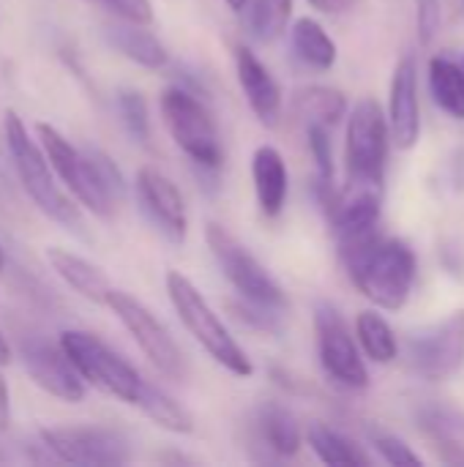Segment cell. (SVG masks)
I'll list each match as a JSON object with an SVG mask.
<instances>
[{
	"mask_svg": "<svg viewBox=\"0 0 464 467\" xmlns=\"http://www.w3.org/2000/svg\"><path fill=\"white\" fill-rule=\"evenodd\" d=\"M388 126L391 142L399 150H410L421 137V107H418V68L410 55H405L391 77L388 88Z\"/></svg>",
	"mask_w": 464,
	"mask_h": 467,
	"instance_id": "15",
	"label": "cell"
},
{
	"mask_svg": "<svg viewBox=\"0 0 464 467\" xmlns=\"http://www.w3.org/2000/svg\"><path fill=\"white\" fill-rule=\"evenodd\" d=\"M137 408H139L156 427H161V430H167V432H175V435H189V432H194V419H191V413H189L180 402H175L167 391H161L159 386H153V383H148V380H145V389H142V397H139Z\"/></svg>",
	"mask_w": 464,
	"mask_h": 467,
	"instance_id": "25",
	"label": "cell"
},
{
	"mask_svg": "<svg viewBox=\"0 0 464 467\" xmlns=\"http://www.w3.org/2000/svg\"><path fill=\"white\" fill-rule=\"evenodd\" d=\"M205 241H208V249H211L216 265L222 268V274L227 276V282L238 290V296L243 301H252V304H260V306L276 309V312H282L287 306V298H284L279 282L227 227L208 222Z\"/></svg>",
	"mask_w": 464,
	"mask_h": 467,
	"instance_id": "7",
	"label": "cell"
},
{
	"mask_svg": "<svg viewBox=\"0 0 464 467\" xmlns=\"http://www.w3.org/2000/svg\"><path fill=\"white\" fill-rule=\"evenodd\" d=\"M407 361L410 369L429 383L454 378L464 364V309L416 331L407 339Z\"/></svg>",
	"mask_w": 464,
	"mask_h": 467,
	"instance_id": "11",
	"label": "cell"
},
{
	"mask_svg": "<svg viewBox=\"0 0 464 467\" xmlns=\"http://www.w3.org/2000/svg\"><path fill=\"white\" fill-rule=\"evenodd\" d=\"M148 25H134V22H120V25H107L104 36L109 41L112 49H118L123 57L134 60L142 68L159 71L170 63V52L167 47L150 33L145 30Z\"/></svg>",
	"mask_w": 464,
	"mask_h": 467,
	"instance_id": "20",
	"label": "cell"
},
{
	"mask_svg": "<svg viewBox=\"0 0 464 467\" xmlns=\"http://www.w3.org/2000/svg\"><path fill=\"white\" fill-rule=\"evenodd\" d=\"M120 19L134 25H150L153 22V5L150 0H104Z\"/></svg>",
	"mask_w": 464,
	"mask_h": 467,
	"instance_id": "33",
	"label": "cell"
},
{
	"mask_svg": "<svg viewBox=\"0 0 464 467\" xmlns=\"http://www.w3.org/2000/svg\"><path fill=\"white\" fill-rule=\"evenodd\" d=\"M252 181L263 216L276 219L287 202V164L273 145H260L252 156Z\"/></svg>",
	"mask_w": 464,
	"mask_h": 467,
	"instance_id": "17",
	"label": "cell"
},
{
	"mask_svg": "<svg viewBox=\"0 0 464 467\" xmlns=\"http://www.w3.org/2000/svg\"><path fill=\"white\" fill-rule=\"evenodd\" d=\"M356 339L366 358H372L375 364H391L399 353L394 328L377 312H361L356 317Z\"/></svg>",
	"mask_w": 464,
	"mask_h": 467,
	"instance_id": "27",
	"label": "cell"
},
{
	"mask_svg": "<svg viewBox=\"0 0 464 467\" xmlns=\"http://www.w3.org/2000/svg\"><path fill=\"white\" fill-rule=\"evenodd\" d=\"M46 260H49L52 271H55L74 293H79L82 298H88V301H93V304H104V306H107L109 293H112L115 287L109 285L107 274H104L98 265H93L90 260H85V257H79V254H74V252H68V249H57V246L46 249Z\"/></svg>",
	"mask_w": 464,
	"mask_h": 467,
	"instance_id": "18",
	"label": "cell"
},
{
	"mask_svg": "<svg viewBox=\"0 0 464 467\" xmlns=\"http://www.w3.org/2000/svg\"><path fill=\"white\" fill-rule=\"evenodd\" d=\"M429 88L435 104L451 118L464 120V68L449 57L429 60Z\"/></svg>",
	"mask_w": 464,
	"mask_h": 467,
	"instance_id": "24",
	"label": "cell"
},
{
	"mask_svg": "<svg viewBox=\"0 0 464 467\" xmlns=\"http://www.w3.org/2000/svg\"><path fill=\"white\" fill-rule=\"evenodd\" d=\"M314 11L320 14H331V16H339V14H347L358 5V0H306Z\"/></svg>",
	"mask_w": 464,
	"mask_h": 467,
	"instance_id": "34",
	"label": "cell"
},
{
	"mask_svg": "<svg viewBox=\"0 0 464 467\" xmlns=\"http://www.w3.org/2000/svg\"><path fill=\"white\" fill-rule=\"evenodd\" d=\"M5 145H8V156L14 161V170L19 175V183L25 189V194L30 197V202L52 222L68 227V230H79L82 227V216L77 211V205L60 192L57 181H55V170L44 153L41 145H36V140L27 134L22 118L8 109L5 112Z\"/></svg>",
	"mask_w": 464,
	"mask_h": 467,
	"instance_id": "4",
	"label": "cell"
},
{
	"mask_svg": "<svg viewBox=\"0 0 464 467\" xmlns=\"http://www.w3.org/2000/svg\"><path fill=\"white\" fill-rule=\"evenodd\" d=\"M232 11H243L246 5H249V0H224Z\"/></svg>",
	"mask_w": 464,
	"mask_h": 467,
	"instance_id": "37",
	"label": "cell"
},
{
	"mask_svg": "<svg viewBox=\"0 0 464 467\" xmlns=\"http://www.w3.org/2000/svg\"><path fill=\"white\" fill-rule=\"evenodd\" d=\"M107 306L115 312V317L123 323V328L131 334V339L137 342V348L145 353V358L153 364V369L159 375H164L167 380H186V358L180 353V348L175 345L172 334L164 328V323L145 306L139 304L134 296L123 293V290H112Z\"/></svg>",
	"mask_w": 464,
	"mask_h": 467,
	"instance_id": "9",
	"label": "cell"
},
{
	"mask_svg": "<svg viewBox=\"0 0 464 467\" xmlns=\"http://www.w3.org/2000/svg\"><path fill=\"white\" fill-rule=\"evenodd\" d=\"M8 424H11V402H8L5 378L0 375V432H8Z\"/></svg>",
	"mask_w": 464,
	"mask_h": 467,
	"instance_id": "35",
	"label": "cell"
},
{
	"mask_svg": "<svg viewBox=\"0 0 464 467\" xmlns=\"http://www.w3.org/2000/svg\"><path fill=\"white\" fill-rule=\"evenodd\" d=\"M306 137H309V150H312L314 164H317V178L334 181V148H331L328 126L309 123L306 126Z\"/></svg>",
	"mask_w": 464,
	"mask_h": 467,
	"instance_id": "30",
	"label": "cell"
},
{
	"mask_svg": "<svg viewBox=\"0 0 464 467\" xmlns=\"http://www.w3.org/2000/svg\"><path fill=\"white\" fill-rule=\"evenodd\" d=\"M290 41H293L295 55H298L306 66H312V68H317V71H328V68L336 66L339 47H336V41L325 33V27H323L317 19H312V16L295 19V25H293V30H290Z\"/></svg>",
	"mask_w": 464,
	"mask_h": 467,
	"instance_id": "22",
	"label": "cell"
},
{
	"mask_svg": "<svg viewBox=\"0 0 464 467\" xmlns=\"http://www.w3.org/2000/svg\"><path fill=\"white\" fill-rule=\"evenodd\" d=\"M5 364H11V348L3 339V334H0V367H5Z\"/></svg>",
	"mask_w": 464,
	"mask_h": 467,
	"instance_id": "36",
	"label": "cell"
},
{
	"mask_svg": "<svg viewBox=\"0 0 464 467\" xmlns=\"http://www.w3.org/2000/svg\"><path fill=\"white\" fill-rule=\"evenodd\" d=\"M38 142L55 170V175L66 183V189L98 219H109L123 197V175L115 161L104 153H82L77 150L55 126H36Z\"/></svg>",
	"mask_w": 464,
	"mask_h": 467,
	"instance_id": "1",
	"label": "cell"
},
{
	"mask_svg": "<svg viewBox=\"0 0 464 467\" xmlns=\"http://www.w3.org/2000/svg\"><path fill=\"white\" fill-rule=\"evenodd\" d=\"M293 107L301 118H306V123H323V126H334L345 118L347 112V99L342 90L328 88V85H309L304 90L295 93Z\"/></svg>",
	"mask_w": 464,
	"mask_h": 467,
	"instance_id": "26",
	"label": "cell"
},
{
	"mask_svg": "<svg viewBox=\"0 0 464 467\" xmlns=\"http://www.w3.org/2000/svg\"><path fill=\"white\" fill-rule=\"evenodd\" d=\"M314 334H317V356L325 369V375L350 391H364L369 386V372L361 358L358 342L339 315L336 306L328 301H320L314 306Z\"/></svg>",
	"mask_w": 464,
	"mask_h": 467,
	"instance_id": "10",
	"label": "cell"
},
{
	"mask_svg": "<svg viewBox=\"0 0 464 467\" xmlns=\"http://www.w3.org/2000/svg\"><path fill=\"white\" fill-rule=\"evenodd\" d=\"M57 342L71 358V364L77 367V372L85 378V383L137 408L145 380L107 342H101L96 334H88V331H63Z\"/></svg>",
	"mask_w": 464,
	"mask_h": 467,
	"instance_id": "5",
	"label": "cell"
},
{
	"mask_svg": "<svg viewBox=\"0 0 464 467\" xmlns=\"http://www.w3.org/2000/svg\"><path fill=\"white\" fill-rule=\"evenodd\" d=\"M388 142H391L388 115L375 99H361L347 120V142H345L347 181L383 189Z\"/></svg>",
	"mask_w": 464,
	"mask_h": 467,
	"instance_id": "8",
	"label": "cell"
},
{
	"mask_svg": "<svg viewBox=\"0 0 464 467\" xmlns=\"http://www.w3.org/2000/svg\"><path fill=\"white\" fill-rule=\"evenodd\" d=\"M375 449L377 454L394 467H418L424 460L397 435H375Z\"/></svg>",
	"mask_w": 464,
	"mask_h": 467,
	"instance_id": "31",
	"label": "cell"
},
{
	"mask_svg": "<svg viewBox=\"0 0 464 467\" xmlns=\"http://www.w3.org/2000/svg\"><path fill=\"white\" fill-rule=\"evenodd\" d=\"M137 197L145 208V213L159 224V230L175 241L183 244L189 233V213L180 189L156 167H142L137 172Z\"/></svg>",
	"mask_w": 464,
	"mask_h": 467,
	"instance_id": "14",
	"label": "cell"
},
{
	"mask_svg": "<svg viewBox=\"0 0 464 467\" xmlns=\"http://www.w3.org/2000/svg\"><path fill=\"white\" fill-rule=\"evenodd\" d=\"M254 427H257L260 443L271 454L287 460V457H295L301 451V443H304L301 424L293 416V410H287L284 405H279V402L260 405V410L254 416Z\"/></svg>",
	"mask_w": 464,
	"mask_h": 467,
	"instance_id": "21",
	"label": "cell"
},
{
	"mask_svg": "<svg viewBox=\"0 0 464 467\" xmlns=\"http://www.w3.org/2000/svg\"><path fill=\"white\" fill-rule=\"evenodd\" d=\"M41 443L68 465H123L131 460V443L109 427H46Z\"/></svg>",
	"mask_w": 464,
	"mask_h": 467,
	"instance_id": "12",
	"label": "cell"
},
{
	"mask_svg": "<svg viewBox=\"0 0 464 467\" xmlns=\"http://www.w3.org/2000/svg\"><path fill=\"white\" fill-rule=\"evenodd\" d=\"M235 74L238 85L257 115V120L268 129L279 126L282 118V90L268 66L249 49V47H235Z\"/></svg>",
	"mask_w": 464,
	"mask_h": 467,
	"instance_id": "16",
	"label": "cell"
},
{
	"mask_svg": "<svg viewBox=\"0 0 464 467\" xmlns=\"http://www.w3.org/2000/svg\"><path fill=\"white\" fill-rule=\"evenodd\" d=\"M161 118L172 142L200 167L219 170L224 161L222 137L208 107L186 88L172 85L161 93Z\"/></svg>",
	"mask_w": 464,
	"mask_h": 467,
	"instance_id": "6",
	"label": "cell"
},
{
	"mask_svg": "<svg viewBox=\"0 0 464 467\" xmlns=\"http://www.w3.org/2000/svg\"><path fill=\"white\" fill-rule=\"evenodd\" d=\"M118 107H120V115H123V123H126L129 134L137 142H148L150 140V118H148L145 96L139 90H123L118 96Z\"/></svg>",
	"mask_w": 464,
	"mask_h": 467,
	"instance_id": "29",
	"label": "cell"
},
{
	"mask_svg": "<svg viewBox=\"0 0 464 467\" xmlns=\"http://www.w3.org/2000/svg\"><path fill=\"white\" fill-rule=\"evenodd\" d=\"M19 358L25 372L30 375V380L44 389L49 397L60 400V402H82L85 400V378L77 372V367L71 364V358L66 356V350L52 342H25L19 348Z\"/></svg>",
	"mask_w": 464,
	"mask_h": 467,
	"instance_id": "13",
	"label": "cell"
},
{
	"mask_svg": "<svg viewBox=\"0 0 464 467\" xmlns=\"http://www.w3.org/2000/svg\"><path fill=\"white\" fill-rule=\"evenodd\" d=\"M358 293L380 309L397 312L407 304L418 263L413 249L399 238L372 235L364 244L339 252Z\"/></svg>",
	"mask_w": 464,
	"mask_h": 467,
	"instance_id": "2",
	"label": "cell"
},
{
	"mask_svg": "<svg viewBox=\"0 0 464 467\" xmlns=\"http://www.w3.org/2000/svg\"><path fill=\"white\" fill-rule=\"evenodd\" d=\"M416 25L421 44H432L440 25H443V5L440 0H416Z\"/></svg>",
	"mask_w": 464,
	"mask_h": 467,
	"instance_id": "32",
	"label": "cell"
},
{
	"mask_svg": "<svg viewBox=\"0 0 464 467\" xmlns=\"http://www.w3.org/2000/svg\"><path fill=\"white\" fill-rule=\"evenodd\" d=\"M3 265H5V254H3V249H0V271H3Z\"/></svg>",
	"mask_w": 464,
	"mask_h": 467,
	"instance_id": "38",
	"label": "cell"
},
{
	"mask_svg": "<svg viewBox=\"0 0 464 467\" xmlns=\"http://www.w3.org/2000/svg\"><path fill=\"white\" fill-rule=\"evenodd\" d=\"M246 8L252 33L265 44L276 41L287 30V22L293 16V0H249Z\"/></svg>",
	"mask_w": 464,
	"mask_h": 467,
	"instance_id": "28",
	"label": "cell"
},
{
	"mask_svg": "<svg viewBox=\"0 0 464 467\" xmlns=\"http://www.w3.org/2000/svg\"><path fill=\"white\" fill-rule=\"evenodd\" d=\"M418 424L443 462L464 465V416L459 410L427 405L418 410Z\"/></svg>",
	"mask_w": 464,
	"mask_h": 467,
	"instance_id": "19",
	"label": "cell"
},
{
	"mask_svg": "<svg viewBox=\"0 0 464 467\" xmlns=\"http://www.w3.org/2000/svg\"><path fill=\"white\" fill-rule=\"evenodd\" d=\"M306 441L325 465H372V457L356 441L331 430L328 424H312L306 430Z\"/></svg>",
	"mask_w": 464,
	"mask_h": 467,
	"instance_id": "23",
	"label": "cell"
},
{
	"mask_svg": "<svg viewBox=\"0 0 464 467\" xmlns=\"http://www.w3.org/2000/svg\"><path fill=\"white\" fill-rule=\"evenodd\" d=\"M164 282H167L170 304H172L175 315L180 317L183 328L194 337V342L219 367H224L230 375H235V378H252L254 375L252 358L235 342V337L227 331V326L213 312V306L205 301V296L194 287V282L189 276H183L180 271H167V279Z\"/></svg>",
	"mask_w": 464,
	"mask_h": 467,
	"instance_id": "3",
	"label": "cell"
}]
</instances>
